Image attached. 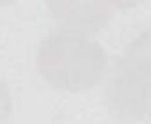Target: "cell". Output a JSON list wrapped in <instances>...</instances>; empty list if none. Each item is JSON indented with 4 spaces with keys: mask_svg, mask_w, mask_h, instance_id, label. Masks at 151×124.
<instances>
[{
    "mask_svg": "<svg viewBox=\"0 0 151 124\" xmlns=\"http://www.w3.org/2000/svg\"><path fill=\"white\" fill-rule=\"evenodd\" d=\"M36 62L48 83L80 92L100 83L107 68V53L87 36L60 29L41 41Z\"/></svg>",
    "mask_w": 151,
    "mask_h": 124,
    "instance_id": "6da1fadb",
    "label": "cell"
},
{
    "mask_svg": "<svg viewBox=\"0 0 151 124\" xmlns=\"http://www.w3.org/2000/svg\"><path fill=\"white\" fill-rule=\"evenodd\" d=\"M147 50H144L146 53ZM137 57V43H133L126 53V57L121 60V66L116 73V78L112 82V89H110V99L112 105L128 115H137V113H144L139 106V98L142 99L144 105H147V98L142 96L139 92V87L142 91H147V82H139V73L146 71L147 66H144L142 69H137L139 64Z\"/></svg>",
    "mask_w": 151,
    "mask_h": 124,
    "instance_id": "7a4b0ae2",
    "label": "cell"
},
{
    "mask_svg": "<svg viewBox=\"0 0 151 124\" xmlns=\"http://www.w3.org/2000/svg\"><path fill=\"white\" fill-rule=\"evenodd\" d=\"M109 2H50L48 7L64 30L89 34L101 29L112 13Z\"/></svg>",
    "mask_w": 151,
    "mask_h": 124,
    "instance_id": "3957f363",
    "label": "cell"
},
{
    "mask_svg": "<svg viewBox=\"0 0 151 124\" xmlns=\"http://www.w3.org/2000/svg\"><path fill=\"white\" fill-rule=\"evenodd\" d=\"M11 113V94L6 83L0 80V124H4Z\"/></svg>",
    "mask_w": 151,
    "mask_h": 124,
    "instance_id": "277c9868",
    "label": "cell"
}]
</instances>
